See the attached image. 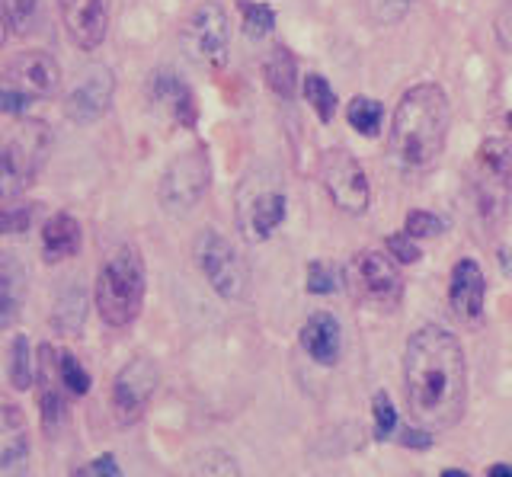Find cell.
<instances>
[{
    "mask_svg": "<svg viewBox=\"0 0 512 477\" xmlns=\"http://www.w3.org/2000/svg\"><path fill=\"white\" fill-rule=\"evenodd\" d=\"M32 205H4L0 209V234H23L32 225Z\"/></svg>",
    "mask_w": 512,
    "mask_h": 477,
    "instance_id": "d590c367",
    "label": "cell"
},
{
    "mask_svg": "<svg viewBox=\"0 0 512 477\" xmlns=\"http://www.w3.org/2000/svg\"><path fill=\"white\" fill-rule=\"evenodd\" d=\"M301 90H304V100H308L311 109L317 113V119L324 122V125L333 122V116H336V93H333V87L327 84V77L308 74V77H304Z\"/></svg>",
    "mask_w": 512,
    "mask_h": 477,
    "instance_id": "484cf974",
    "label": "cell"
},
{
    "mask_svg": "<svg viewBox=\"0 0 512 477\" xmlns=\"http://www.w3.org/2000/svg\"><path fill=\"white\" fill-rule=\"evenodd\" d=\"M55 372H58V381L61 388L74 394V397H84L90 391V372L80 365V359L74 353H58L55 359Z\"/></svg>",
    "mask_w": 512,
    "mask_h": 477,
    "instance_id": "4316f807",
    "label": "cell"
},
{
    "mask_svg": "<svg viewBox=\"0 0 512 477\" xmlns=\"http://www.w3.org/2000/svg\"><path fill=\"white\" fill-rule=\"evenodd\" d=\"M237 10H240V17H244L247 36L253 39L269 36L272 26H276V10L269 4H260V0H237Z\"/></svg>",
    "mask_w": 512,
    "mask_h": 477,
    "instance_id": "83f0119b",
    "label": "cell"
},
{
    "mask_svg": "<svg viewBox=\"0 0 512 477\" xmlns=\"http://www.w3.org/2000/svg\"><path fill=\"white\" fill-rule=\"evenodd\" d=\"M346 282L356 298L381 311H394L404 298V279L384 250H359L346 266Z\"/></svg>",
    "mask_w": 512,
    "mask_h": 477,
    "instance_id": "ba28073f",
    "label": "cell"
},
{
    "mask_svg": "<svg viewBox=\"0 0 512 477\" xmlns=\"http://www.w3.org/2000/svg\"><path fill=\"white\" fill-rule=\"evenodd\" d=\"M112 93H116V77L106 65H96L93 71L84 74L68 100H64V116H68L74 125H93L96 119L106 116V109L112 103Z\"/></svg>",
    "mask_w": 512,
    "mask_h": 477,
    "instance_id": "4fadbf2b",
    "label": "cell"
},
{
    "mask_svg": "<svg viewBox=\"0 0 512 477\" xmlns=\"http://www.w3.org/2000/svg\"><path fill=\"white\" fill-rule=\"evenodd\" d=\"M160 385V369L151 356H135L112 381V407L122 426H132L144 417V407Z\"/></svg>",
    "mask_w": 512,
    "mask_h": 477,
    "instance_id": "7c38bea8",
    "label": "cell"
},
{
    "mask_svg": "<svg viewBox=\"0 0 512 477\" xmlns=\"http://www.w3.org/2000/svg\"><path fill=\"white\" fill-rule=\"evenodd\" d=\"M452 106L439 84H416L400 97L391 119V157L404 173H426L445 151Z\"/></svg>",
    "mask_w": 512,
    "mask_h": 477,
    "instance_id": "7a4b0ae2",
    "label": "cell"
},
{
    "mask_svg": "<svg viewBox=\"0 0 512 477\" xmlns=\"http://www.w3.org/2000/svg\"><path fill=\"white\" fill-rule=\"evenodd\" d=\"M208 186H212V157H208L205 145H196L173 157L164 177H160L157 196L164 212L186 215L205 199Z\"/></svg>",
    "mask_w": 512,
    "mask_h": 477,
    "instance_id": "52a82bcc",
    "label": "cell"
},
{
    "mask_svg": "<svg viewBox=\"0 0 512 477\" xmlns=\"http://www.w3.org/2000/svg\"><path fill=\"white\" fill-rule=\"evenodd\" d=\"M61 7V20L68 36L74 39L77 49L93 52L100 49L106 39V26H109V10L106 0H58Z\"/></svg>",
    "mask_w": 512,
    "mask_h": 477,
    "instance_id": "9a60e30c",
    "label": "cell"
},
{
    "mask_svg": "<svg viewBox=\"0 0 512 477\" xmlns=\"http://www.w3.org/2000/svg\"><path fill=\"white\" fill-rule=\"evenodd\" d=\"M192 477H240L237 461L228 452H218V449H208L199 452L192 458Z\"/></svg>",
    "mask_w": 512,
    "mask_h": 477,
    "instance_id": "f1b7e54d",
    "label": "cell"
},
{
    "mask_svg": "<svg viewBox=\"0 0 512 477\" xmlns=\"http://www.w3.org/2000/svg\"><path fill=\"white\" fill-rule=\"evenodd\" d=\"M29 474V429L20 407L0 401V477Z\"/></svg>",
    "mask_w": 512,
    "mask_h": 477,
    "instance_id": "2e32d148",
    "label": "cell"
},
{
    "mask_svg": "<svg viewBox=\"0 0 512 477\" xmlns=\"http://www.w3.org/2000/svg\"><path fill=\"white\" fill-rule=\"evenodd\" d=\"M288 212V196L276 170H250L237 189V225L247 241L263 244Z\"/></svg>",
    "mask_w": 512,
    "mask_h": 477,
    "instance_id": "5b68a950",
    "label": "cell"
},
{
    "mask_svg": "<svg viewBox=\"0 0 512 477\" xmlns=\"http://www.w3.org/2000/svg\"><path fill=\"white\" fill-rule=\"evenodd\" d=\"M442 477H471V474H468V471H461V468H445Z\"/></svg>",
    "mask_w": 512,
    "mask_h": 477,
    "instance_id": "7bdbcfd3",
    "label": "cell"
},
{
    "mask_svg": "<svg viewBox=\"0 0 512 477\" xmlns=\"http://www.w3.org/2000/svg\"><path fill=\"white\" fill-rule=\"evenodd\" d=\"M196 263L202 269L205 282L212 285V292L237 301L247 292V266L240 260V253L224 234L205 228L196 241Z\"/></svg>",
    "mask_w": 512,
    "mask_h": 477,
    "instance_id": "30bf717a",
    "label": "cell"
},
{
    "mask_svg": "<svg viewBox=\"0 0 512 477\" xmlns=\"http://www.w3.org/2000/svg\"><path fill=\"white\" fill-rule=\"evenodd\" d=\"M301 349L317 365H336L343 356V330L330 311H314L301 327Z\"/></svg>",
    "mask_w": 512,
    "mask_h": 477,
    "instance_id": "e0dca14e",
    "label": "cell"
},
{
    "mask_svg": "<svg viewBox=\"0 0 512 477\" xmlns=\"http://www.w3.org/2000/svg\"><path fill=\"white\" fill-rule=\"evenodd\" d=\"M445 231V218L426 209H413L404 221V234H410L413 241H423V237H439Z\"/></svg>",
    "mask_w": 512,
    "mask_h": 477,
    "instance_id": "4dcf8cb0",
    "label": "cell"
},
{
    "mask_svg": "<svg viewBox=\"0 0 512 477\" xmlns=\"http://www.w3.org/2000/svg\"><path fill=\"white\" fill-rule=\"evenodd\" d=\"M13 81L20 84V90H26L32 100L36 97H52L61 84V68L58 61L48 52H23L16 55V61L10 65Z\"/></svg>",
    "mask_w": 512,
    "mask_h": 477,
    "instance_id": "ac0fdd59",
    "label": "cell"
},
{
    "mask_svg": "<svg viewBox=\"0 0 512 477\" xmlns=\"http://www.w3.org/2000/svg\"><path fill=\"white\" fill-rule=\"evenodd\" d=\"M10 385L16 391L32 388V356H29V340L23 333H16L10 343Z\"/></svg>",
    "mask_w": 512,
    "mask_h": 477,
    "instance_id": "f546056e",
    "label": "cell"
},
{
    "mask_svg": "<svg viewBox=\"0 0 512 477\" xmlns=\"http://www.w3.org/2000/svg\"><path fill=\"white\" fill-rule=\"evenodd\" d=\"M4 39H7V33H4V23H0V45H4Z\"/></svg>",
    "mask_w": 512,
    "mask_h": 477,
    "instance_id": "ee69618b",
    "label": "cell"
},
{
    "mask_svg": "<svg viewBox=\"0 0 512 477\" xmlns=\"http://www.w3.org/2000/svg\"><path fill=\"white\" fill-rule=\"evenodd\" d=\"M484 301H487V276L477 260L461 257L452 266V279H448V305L452 314L464 324H477L484 317Z\"/></svg>",
    "mask_w": 512,
    "mask_h": 477,
    "instance_id": "5bb4252c",
    "label": "cell"
},
{
    "mask_svg": "<svg viewBox=\"0 0 512 477\" xmlns=\"http://www.w3.org/2000/svg\"><path fill=\"white\" fill-rule=\"evenodd\" d=\"M90 477H122V468H119L116 455L103 452L100 458H93V465H90Z\"/></svg>",
    "mask_w": 512,
    "mask_h": 477,
    "instance_id": "ab89813d",
    "label": "cell"
},
{
    "mask_svg": "<svg viewBox=\"0 0 512 477\" xmlns=\"http://www.w3.org/2000/svg\"><path fill=\"white\" fill-rule=\"evenodd\" d=\"M471 199L480 221L500 225L512 205V148L503 138L480 141L471 161Z\"/></svg>",
    "mask_w": 512,
    "mask_h": 477,
    "instance_id": "277c9868",
    "label": "cell"
},
{
    "mask_svg": "<svg viewBox=\"0 0 512 477\" xmlns=\"http://www.w3.org/2000/svg\"><path fill=\"white\" fill-rule=\"evenodd\" d=\"M32 97L20 87H0V116H20Z\"/></svg>",
    "mask_w": 512,
    "mask_h": 477,
    "instance_id": "74e56055",
    "label": "cell"
},
{
    "mask_svg": "<svg viewBox=\"0 0 512 477\" xmlns=\"http://www.w3.org/2000/svg\"><path fill=\"white\" fill-rule=\"evenodd\" d=\"M404 394L410 417L429 433L461 423L468 410V359L452 330L426 324L407 340Z\"/></svg>",
    "mask_w": 512,
    "mask_h": 477,
    "instance_id": "6da1fadb",
    "label": "cell"
},
{
    "mask_svg": "<svg viewBox=\"0 0 512 477\" xmlns=\"http://www.w3.org/2000/svg\"><path fill=\"white\" fill-rule=\"evenodd\" d=\"M493 36H496V42H500L503 52H512V0H509V4H503L500 13H496Z\"/></svg>",
    "mask_w": 512,
    "mask_h": 477,
    "instance_id": "f35d334b",
    "label": "cell"
},
{
    "mask_svg": "<svg viewBox=\"0 0 512 477\" xmlns=\"http://www.w3.org/2000/svg\"><path fill=\"white\" fill-rule=\"evenodd\" d=\"M144 289H148V273L144 260L135 247H119L103 263L100 276L93 285V301L100 311L103 324L109 327H128L141 314Z\"/></svg>",
    "mask_w": 512,
    "mask_h": 477,
    "instance_id": "3957f363",
    "label": "cell"
},
{
    "mask_svg": "<svg viewBox=\"0 0 512 477\" xmlns=\"http://www.w3.org/2000/svg\"><path fill=\"white\" fill-rule=\"evenodd\" d=\"M48 145H52V135H48L45 122L26 119L16 129V135L0 148V199L16 202L26 193L45 164Z\"/></svg>",
    "mask_w": 512,
    "mask_h": 477,
    "instance_id": "8992f818",
    "label": "cell"
},
{
    "mask_svg": "<svg viewBox=\"0 0 512 477\" xmlns=\"http://www.w3.org/2000/svg\"><path fill=\"white\" fill-rule=\"evenodd\" d=\"M384 247H388V257L394 260V263H420V247H416V241L410 234H391L388 241H384Z\"/></svg>",
    "mask_w": 512,
    "mask_h": 477,
    "instance_id": "8d00e7d4",
    "label": "cell"
},
{
    "mask_svg": "<svg viewBox=\"0 0 512 477\" xmlns=\"http://www.w3.org/2000/svg\"><path fill=\"white\" fill-rule=\"evenodd\" d=\"M4 17L16 33H29L39 23V0H4Z\"/></svg>",
    "mask_w": 512,
    "mask_h": 477,
    "instance_id": "d6a6232c",
    "label": "cell"
},
{
    "mask_svg": "<svg viewBox=\"0 0 512 477\" xmlns=\"http://www.w3.org/2000/svg\"><path fill=\"white\" fill-rule=\"evenodd\" d=\"M151 100L157 106H164L167 113L183 125V129H196V122H199L196 97H192L189 84L180 81L173 71H157L151 77Z\"/></svg>",
    "mask_w": 512,
    "mask_h": 477,
    "instance_id": "d6986e66",
    "label": "cell"
},
{
    "mask_svg": "<svg viewBox=\"0 0 512 477\" xmlns=\"http://www.w3.org/2000/svg\"><path fill=\"white\" fill-rule=\"evenodd\" d=\"M346 119L359 135L375 138L381 132V122H384V106L372 97H352L346 106Z\"/></svg>",
    "mask_w": 512,
    "mask_h": 477,
    "instance_id": "d4e9b609",
    "label": "cell"
},
{
    "mask_svg": "<svg viewBox=\"0 0 512 477\" xmlns=\"http://www.w3.org/2000/svg\"><path fill=\"white\" fill-rule=\"evenodd\" d=\"M400 445H407V449H429L432 445V433L429 429H400Z\"/></svg>",
    "mask_w": 512,
    "mask_h": 477,
    "instance_id": "60d3db41",
    "label": "cell"
},
{
    "mask_svg": "<svg viewBox=\"0 0 512 477\" xmlns=\"http://www.w3.org/2000/svg\"><path fill=\"white\" fill-rule=\"evenodd\" d=\"M80 250V225L68 212H55L45 218L42 225V257L48 263H61L77 257Z\"/></svg>",
    "mask_w": 512,
    "mask_h": 477,
    "instance_id": "7402d4cb",
    "label": "cell"
},
{
    "mask_svg": "<svg viewBox=\"0 0 512 477\" xmlns=\"http://www.w3.org/2000/svg\"><path fill=\"white\" fill-rule=\"evenodd\" d=\"M183 45L192 61H199L205 68H224L228 61V49H231V23H228V13L218 4V0H205L192 17L186 20L183 29Z\"/></svg>",
    "mask_w": 512,
    "mask_h": 477,
    "instance_id": "8fae6325",
    "label": "cell"
},
{
    "mask_svg": "<svg viewBox=\"0 0 512 477\" xmlns=\"http://www.w3.org/2000/svg\"><path fill=\"white\" fill-rule=\"evenodd\" d=\"M320 183H324L330 202L346 215H365L372 205V186L362 164L346 148H327L320 157Z\"/></svg>",
    "mask_w": 512,
    "mask_h": 477,
    "instance_id": "9c48e42d",
    "label": "cell"
},
{
    "mask_svg": "<svg viewBox=\"0 0 512 477\" xmlns=\"http://www.w3.org/2000/svg\"><path fill=\"white\" fill-rule=\"evenodd\" d=\"M487 477H512V465H493Z\"/></svg>",
    "mask_w": 512,
    "mask_h": 477,
    "instance_id": "b9f144b4",
    "label": "cell"
},
{
    "mask_svg": "<svg viewBox=\"0 0 512 477\" xmlns=\"http://www.w3.org/2000/svg\"><path fill=\"white\" fill-rule=\"evenodd\" d=\"M506 125H509V132H512V113L506 116Z\"/></svg>",
    "mask_w": 512,
    "mask_h": 477,
    "instance_id": "f6af8a7d",
    "label": "cell"
},
{
    "mask_svg": "<svg viewBox=\"0 0 512 477\" xmlns=\"http://www.w3.org/2000/svg\"><path fill=\"white\" fill-rule=\"evenodd\" d=\"M39 410H42V426L48 433H58L61 423L68 420L64 410V397L55 385V353L52 346L39 349Z\"/></svg>",
    "mask_w": 512,
    "mask_h": 477,
    "instance_id": "603a6c76",
    "label": "cell"
},
{
    "mask_svg": "<svg viewBox=\"0 0 512 477\" xmlns=\"http://www.w3.org/2000/svg\"><path fill=\"white\" fill-rule=\"evenodd\" d=\"M340 289V276H336V269L327 266V263H308V292L311 295H333Z\"/></svg>",
    "mask_w": 512,
    "mask_h": 477,
    "instance_id": "e575fe53",
    "label": "cell"
},
{
    "mask_svg": "<svg viewBox=\"0 0 512 477\" xmlns=\"http://www.w3.org/2000/svg\"><path fill=\"white\" fill-rule=\"evenodd\" d=\"M87 314H90L87 285H80V282L61 285L55 292V305H52V327L58 333H64V337H77L87 324Z\"/></svg>",
    "mask_w": 512,
    "mask_h": 477,
    "instance_id": "44dd1931",
    "label": "cell"
},
{
    "mask_svg": "<svg viewBox=\"0 0 512 477\" xmlns=\"http://www.w3.org/2000/svg\"><path fill=\"white\" fill-rule=\"evenodd\" d=\"M410 7H413V0H365L368 17H372L375 23H381V26L400 23L410 13Z\"/></svg>",
    "mask_w": 512,
    "mask_h": 477,
    "instance_id": "836d02e7",
    "label": "cell"
},
{
    "mask_svg": "<svg viewBox=\"0 0 512 477\" xmlns=\"http://www.w3.org/2000/svg\"><path fill=\"white\" fill-rule=\"evenodd\" d=\"M372 413H375V439H391L397 433V410L388 391H378L372 397Z\"/></svg>",
    "mask_w": 512,
    "mask_h": 477,
    "instance_id": "1f68e13d",
    "label": "cell"
},
{
    "mask_svg": "<svg viewBox=\"0 0 512 477\" xmlns=\"http://www.w3.org/2000/svg\"><path fill=\"white\" fill-rule=\"evenodd\" d=\"M263 74H266L269 90L276 93V97H282V100L295 97V90H298V61H295L292 52L285 49V45H276V49L269 52Z\"/></svg>",
    "mask_w": 512,
    "mask_h": 477,
    "instance_id": "cb8c5ba5",
    "label": "cell"
},
{
    "mask_svg": "<svg viewBox=\"0 0 512 477\" xmlns=\"http://www.w3.org/2000/svg\"><path fill=\"white\" fill-rule=\"evenodd\" d=\"M26 301V266L13 253L0 250V330H10L23 314Z\"/></svg>",
    "mask_w": 512,
    "mask_h": 477,
    "instance_id": "ffe728a7",
    "label": "cell"
}]
</instances>
